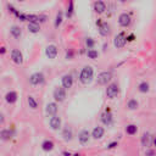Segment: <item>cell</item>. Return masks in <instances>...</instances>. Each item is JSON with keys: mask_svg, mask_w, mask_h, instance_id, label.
Instances as JSON below:
<instances>
[{"mask_svg": "<svg viewBox=\"0 0 156 156\" xmlns=\"http://www.w3.org/2000/svg\"><path fill=\"white\" fill-rule=\"evenodd\" d=\"M139 90H140L141 93H146V91H149V84H147L146 82L140 83V84H139Z\"/></svg>", "mask_w": 156, "mask_h": 156, "instance_id": "f1b7e54d", "label": "cell"}, {"mask_svg": "<svg viewBox=\"0 0 156 156\" xmlns=\"http://www.w3.org/2000/svg\"><path fill=\"white\" fill-rule=\"evenodd\" d=\"M62 136H63V139H65V140H71V139H72V130H71V128L66 127V128L63 129Z\"/></svg>", "mask_w": 156, "mask_h": 156, "instance_id": "cb8c5ba5", "label": "cell"}, {"mask_svg": "<svg viewBox=\"0 0 156 156\" xmlns=\"http://www.w3.org/2000/svg\"><path fill=\"white\" fill-rule=\"evenodd\" d=\"M28 30H29L30 33H38V32L40 30V27H39L38 23H30V22H29V24H28Z\"/></svg>", "mask_w": 156, "mask_h": 156, "instance_id": "603a6c76", "label": "cell"}, {"mask_svg": "<svg viewBox=\"0 0 156 156\" xmlns=\"http://www.w3.org/2000/svg\"><path fill=\"white\" fill-rule=\"evenodd\" d=\"M116 145H117V141H113V143H111V144H110L107 147H108V149H113Z\"/></svg>", "mask_w": 156, "mask_h": 156, "instance_id": "d6a6232c", "label": "cell"}, {"mask_svg": "<svg viewBox=\"0 0 156 156\" xmlns=\"http://www.w3.org/2000/svg\"><path fill=\"white\" fill-rule=\"evenodd\" d=\"M45 111H46V115H49V116H54V115L57 112V105H56L55 102H49V104L46 105Z\"/></svg>", "mask_w": 156, "mask_h": 156, "instance_id": "4fadbf2b", "label": "cell"}, {"mask_svg": "<svg viewBox=\"0 0 156 156\" xmlns=\"http://www.w3.org/2000/svg\"><path fill=\"white\" fill-rule=\"evenodd\" d=\"M50 127L54 129V130H56V129H58L60 127H61V118L60 117H57V116H52L51 118H50Z\"/></svg>", "mask_w": 156, "mask_h": 156, "instance_id": "7c38bea8", "label": "cell"}, {"mask_svg": "<svg viewBox=\"0 0 156 156\" xmlns=\"http://www.w3.org/2000/svg\"><path fill=\"white\" fill-rule=\"evenodd\" d=\"M45 54H46V56L49 58H55L56 55H57V48L55 45H49L46 48V50H45Z\"/></svg>", "mask_w": 156, "mask_h": 156, "instance_id": "8fae6325", "label": "cell"}, {"mask_svg": "<svg viewBox=\"0 0 156 156\" xmlns=\"http://www.w3.org/2000/svg\"><path fill=\"white\" fill-rule=\"evenodd\" d=\"M118 87H117V84H115V83H112V84H110L108 87H107V89H106V95H107V98H110V99H115L117 95H118Z\"/></svg>", "mask_w": 156, "mask_h": 156, "instance_id": "3957f363", "label": "cell"}, {"mask_svg": "<svg viewBox=\"0 0 156 156\" xmlns=\"http://www.w3.org/2000/svg\"><path fill=\"white\" fill-rule=\"evenodd\" d=\"M99 33L101 35H104V37L108 35V33H110V26H108V23H106V22L101 23L100 27H99Z\"/></svg>", "mask_w": 156, "mask_h": 156, "instance_id": "2e32d148", "label": "cell"}, {"mask_svg": "<svg viewBox=\"0 0 156 156\" xmlns=\"http://www.w3.org/2000/svg\"><path fill=\"white\" fill-rule=\"evenodd\" d=\"M27 101H28V105H29V107L30 108H37V106H38V104H37V101L34 100V98L33 96H28V99H27Z\"/></svg>", "mask_w": 156, "mask_h": 156, "instance_id": "484cf974", "label": "cell"}, {"mask_svg": "<svg viewBox=\"0 0 156 156\" xmlns=\"http://www.w3.org/2000/svg\"><path fill=\"white\" fill-rule=\"evenodd\" d=\"M145 155H146V156H154V151H152V150H147V151L145 152Z\"/></svg>", "mask_w": 156, "mask_h": 156, "instance_id": "836d02e7", "label": "cell"}, {"mask_svg": "<svg viewBox=\"0 0 156 156\" xmlns=\"http://www.w3.org/2000/svg\"><path fill=\"white\" fill-rule=\"evenodd\" d=\"M62 22V12H58L56 15V20H55V27H58Z\"/></svg>", "mask_w": 156, "mask_h": 156, "instance_id": "4dcf8cb0", "label": "cell"}, {"mask_svg": "<svg viewBox=\"0 0 156 156\" xmlns=\"http://www.w3.org/2000/svg\"><path fill=\"white\" fill-rule=\"evenodd\" d=\"M94 10H95L96 12H99V13H102V12L106 10V4H105L104 1H96V2L94 4Z\"/></svg>", "mask_w": 156, "mask_h": 156, "instance_id": "d6986e66", "label": "cell"}, {"mask_svg": "<svg viewBox=\"0 0 156 156\" xmlns=\"http://www.w3.org/2000/svg\"><path fill=\"white\" fill-rule=\"evenodd\" d=\"M5 100L9 102V104H13L17 101V93L16 91H9L6 95H5Z\"/></svg>", "mask_w": 156, "mask_h": 156, "instance_id": "e0dca14e", "label": "cell"}, {"mask_svg": "<svg viewBox=\"0 0 156 156\" xmlns=\"http://www.w3.org/2000/svg\"><path fill=\"white\" fill-rule=\"evenodd\" d=\"M127 106H128V108H129V110H135V108L138 107V101H136L135 99H132V100H129V101H128Z\"/></svg>", "mask_w": 156, "mask_h": 156, "instance_id": "4316f807", "label": "cell"}, {"mask_svg": "<svg viewBox=\"0 0 156 156\" xmlns=\"http://www.w3.org/2000/svg\"><path fill=\"white\" fill-rule=\"evenodd\" d=\"M118 23H119V26H122V27H128L129 23H130V16H129L128 13H122V15H119V17H118Z\"/></svg>", "mask_w": 156, "mask_h": 156, "instance_id": "9c48e42d", "label": "cell"}, {"mask_svg": "<svg viewBox=\"0 0 156 156\" xmlns=\"http://www.w3.org/2000/svg\"><path fill=\"white\" fill-rule=\"evenodd\" d=\"M41 147L44 151H51L54 149V143L51 140H44L41 144Z\"/></svg>", "mask_w": 156, "mask_h": 156, "instance_id": "44dd1931", "label": "cell"}, {"mask_svg": "<svg viewBox=\"0 0 156 156\" xmlns=\"http://www.w3.org/2000/svg\"><path fill=\"white\" fill-rule=\"evenodd\" d=\"M78 140H79V143L80 144H87L88 141H89V132L88 130H82L80 133H79V135H78Z\"/></svg>", "mask_w": 156, "mask_h": 156, "instance_id": "9a60e30c", "label": "cell"}, {"mask_svg": "<svg viewBox=\"0 0 156 156\" xmlns=\"http://www.w3.org/2000/svg\"><path fill=\"white\" fill-rule=\"evenodd\" d=\"M11 58L13 60V62H16V63H18V65H21V63L23 62V56H22L21 51L17 50V49H13V50L11 51Z\"/></svg>", "mask_w": 156, "mask_h": 156, "instance_id": "ba28073f", "label": "cell"}, {"mask_svg": "<svg viewBox=\"0 0 156 156\" xmlns=\"http://www.w3.org/2000/svg\"><path fill=\"white\" fill-rule=\"evenodd\" d=\"M72 13H73V1H69L66 15H67V17H71V16H72Z\"/></svg>", "mask_w": 156, "mask_h": 156, "instance_id": "f546056e", "label": "cell"}, {"mask_svg": "<svg viewBox=\"0 0 156 156\" xmlns=\"http://www.w3.org/2000/svg\"><path fill=\"white\" fill-rule=\"evenodd\" d=\"M0 123H4V115L0 113Z\"/></svg>", "mask_w": 156, "mask_h": 156, "instance_id": "e575fe53", "label": "cell"}, {"mask_svg": "<svg viewBox=\"0 0 156 156\" xmlns=\"http://www.w3.org/2000/svg\"><path fill=\"white\" fill-rule=\"evenodd\" d=\"M61 82H62L63 89H69L72 87V84H73V78H72L71 74H66V76L62 77V80Z\"/></svg>", "mask_w": 156, "mask_h": 156, "instance_id": "30bf717a", "label": "cell"}, {"mask_svg": "<svg viewBox=\"0 0 156 156\" xmlns=\"http://www.w3.org/2000/svg\"><path fill=\"white\" fill-rule=\"evenodd\" d=\"M12 135H13V133L10 129H2L0 132V139H2V140H10L12 138Z\"/></svg>", "mask_w": 156, "mask_h": 156, "instance_id": "ffe728a7", "label": "cell"}, {"mask_svg": "<svg viewBox=\"0 0 156 156\" xmlns=\"http://www.w3.org/2000/svg\"><path fill=\"white\" fill-rule=\"evenodd\" d=\"M136 130H138V128H136V126H134V124H129V126L126 127V132H127V134H129V135L135 134Z\"/></svg>", "mask_w": 156, "mask_h": 156, "instance_id": "d4e9b609", "label": "cell"}, {"mask_svg": "<svg viewBox=\"0 0 156 156\" xmlns=\"http://www.w3.org/2000/svg\"><path fill=\"white\" fill-rule=\"evenodd\" d=\"M87 55H88V57L89 58H96L98 57V51L96 50H94V49H89L88 50V52H87Z\"/></svg>", "mask_w": 156, "mask_h": 156, "instance_id": "83f0119b", "label": "cell"}, {"mask_svg": "<svg viewBox=\"0 0 156 156\" xmlns=\"http://www.w3.org/2000/svg\"><path fill=\"white\" fill-rule=\"evenodd\" d=\"M111 79V73L110 72H101L99 76H98V79H96V82H98V84H100V85H105V84H107V82Z\"/></svg>", "mask_w": 156, "mask_h": 156, "instance_id": "5b68a950", "label": "cell"}, {"mask_svg": "<svg viewBox=\"0 0 156 156\" xmlns=\"http://www.w3.org/2000/svg\"><path fill=\"white\" fill-rule=\"evenodd\" d=\"M10 32H11V34H12L15 38H20V37H21V34H22L21 28H20V27H17V26H12V27H11V29H10Z\"/></svg>", "mask_w": 156, "mask_h": 156, "instance_id": "7402d4cb", "label": "cell"}, {"mask_svg": "<svg viewBox=\"0 0 156 156\" xmlns=\"http://www.w3.org/2000/svg\"><path fill=\"white\" fill-rule=\"evenodd\" d=\"M126 43H127V40H126L124 33L117 34V35L115 37V39H113V45H115L116 48H123V46L126 45Z\"/></svg>", "mask_w": 156, "mask_h": 156, "instance_id": "277c9868", "label": "cell"}, {"mask_svg": "<svg viewBox=\"0 0 156 156\" xmlns=\"http://www.w3.org/2000/svg\"><path fill=\"white\" fill-rule=\"evenodd\" d=\"M6 50H5V48H0V54H4Z\"/></svg>", "mask_w": 156, "mask_h": 156, "instance_id": "d590c367", "label": "cell"}, {"mask_svg": "<svg viewBox=\"0 0 156 156\" xmlns=\"http://www.w3.org/2000/svg\"><path fill=\"white\" fill-rule=\"evenodd\" d=\"M104 133H105V130H104L102 127H95L91 132V135H93L94 139H100V138L104 136Z\"/></svg>", "mask_w": 156, "mask_h": 156, "instance_id": "5bb4252c", "label": "cell"}, {"mask_svg": "<svg viewBox=\"0 0 156 156\" xmlns=\"http://www.w3.org/2000/svg\"><path fill=\"white\" fill-rule=\"evenodd\" d=\"M151 144H154V136L149 132L144 133L143 136H141V145L145 146V147H149Z\"/></svg>", "mask_w": 156, "mask_h": 156, "instance_id": "52a82bcc", "label": "cell"}, {"mask_svg": "<svg viewBox=\"0 0 156 156\" xmlns=\"http://www.w3.org/2000/svg\"><path fill=\"white\" fill-rule=\"evenodd\" d=\"M44 82V74L40 72H35L29 77V83L32 85H39Z\"/></svg>", "mask_w": 156, "mask_h": 156, "instance_id": "7a4b0ae2", "label": "cell"}, {"mask_svg": "<svg viewBox=\"0 0 156 156\" xmlns=\"http://www.w3.org/2000/svg\"><path fill=\"white\" fill-rule=\"evenodd\" d=\"M101 121H102V123L105 124V126H110L111 123H112V115H111V112H105L102 116H101Z\"/></svg>", "mask_w": 156, "mask_h": 156, "instance_id": "ac0fdd59", "label": "cell"}, {"mask_svg": "<svg viewBox=\"0 0 156 156\" xmlns=\"http://www.w3.org/2000/svg\"><path fill=\"white\" fill-rule=\"evenodd\" d=\"M87 45H88L89 49H91V48L94 46V40H93L91 38H88V39H87Z\"/></svg>", "mask_w": 156, "mask_h": 156, "instance_id": "1f68e13d", "label": "cell"}, {"mask_svg": "<svg viewBox=\"0 0 156 156\" xmlns=\"http://www.w3.org/2000/svg\"><path fill=\"white\" fill-rule=\"evenodd\" d=\"M65 98H66V90L63 88H56L54 90V99L56 101L61 102V101L65 100Z\"/></svg>", "mask_w": 156, "mask_h": 156, "instance_id": "8992f818", "label": "cell"}, {"mask_svg": "<svg viewBox=\"0 0 156 156\" xmlns=\"http://www.w3.org/2000/svg\"><path fill=\"white\" fill-rule=\"evenodd\" d=\"M93 74H94L93 68H91L90 66H85V67L82 69L80 74H79V80H80L83 84H87V83H89V82L91 80Z\"/></svg>", "mask_w": 156, "mask_h": 156, "instance_id": "6da1fadb", "label": "cell"}]
</instances>
